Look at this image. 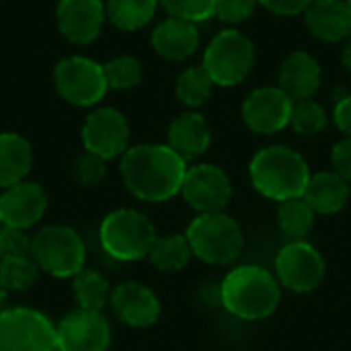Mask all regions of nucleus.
<instances>
[{
    "instance_id": "nucleus-26",
    "label": "nucleus",
    "mask_w": 351,
    "mask_h": 351,
    "mask_svg": "<svg viewBox=\"0 0 351 351\" xmlns=\"http://www.w3.org/2000/svg\"><path fill=\"white\" fill-rule=\"evenodd\" d=\"M148 257L158 271L175 274V271H181L189 263V259L193 257V251L185 234H169V237L154 241Z\"/></svg>"
},
{
    "instance_id": "nucleus-33",
    "label": "nucleus",
    "mask_w": 351,
    "mask_h": 351,
    "mask_svg": "<svg viewBox=\"0 0 351 351\" xmlns=\"http://www.w3.org/2000/svg\"><path fill=\"white\" fill-rule=\"evenodd\" d=\"M107 160L93 154V152H84L82 156H78L76 165H74V173H76V181L86 185V187H93V185H99L103 179H105V173H107Z\"/></svg>"
},
{
    "instance_id": "nucleus-12",
    "label": "nucleus",
    "mask_w": 351,
    "mask_h": 351,
    "mask_svg": "<svg viewBox=\"0 0 351 351\" xmlns=\"http://www.w3.org/2000/svg\"><path fill=\"white\" fill-rule=\"evenodd\" d=\"M181 193L193 210L212 214L226 208L232 195V183L220 167L204 162L187 169Z\"/></svg>"
},
{
    "instance_id": "nucleus-39",
    "label": "nucleus",
    "mask_w": 351,
    "mask_h": 351,
    "mask_svg": "<svg viewBox=\"0 0 351 351\" xmlns=\"http://www.w3.org/2000/svg\"><path fill=\"white\" fill-rule=\"evenodd\" d=\"M341 60H343L346 68L351 70V39L346 41V45H343V49H341Z\"/></svg>"
},
{
    "instance_id": "nucleus-9",
    "label": "nucleus",
    "mask_w": 351,
    "mask_h": 351,
    "mask_svg": "<svg viewBox=\"0 0 351 351\" xmlns=\"http://www.w3.org/2000/svg\"><path fill=\"white\" fill-rule=\"evenodd\" d=\"M53 84L64 101L78 107L97 105L109 88L103 66L84 56L60 60L53 70Z\"/></svg>"
},
{
    "instance_id": "nucleus-3",
    "label": "nucleus",
    "mask_w": 351,
    "mask_h": 351,
    "mask_svg": "<svg viewBox=\"0 0 351 351\" xmlns=\"http://www.w3.org/2000/svg\"><path fill=\"white\" fill-rule=\"evenodd\" d=\"M249 177L253 187L274 199L286 202L302 197L306 183L311 179V169L300 152L288 146H265L261 148L249 165Z\"/></svg>"
},
{
    "instance_id": "nucleus-20",
    "label": "nucleus",
    "mask_w": 351,
    "mask_h": 351,
    "mask_svg": "<svg viewBox=\"0 0 351 351\" xmlns=\"http://www.w3.org/2000/svg\"><path fill=\"white\" fill-rule=\"evenodd\" d=\"M152 47L165 60H173V62L187 60L199 47V31L189 21L169 16L154 27Z\"/></svg>"
},
{
    "instance_id": "nucleus-41",
    "label": "nucleus",
    "mask_w": 351,
    "mask_h": 351,
    "mask_svg": "<svg viewBox=\"0 0 351 351\" xmlns=\"http://www.w3.org/2000/svg\"><path fill=\"white\" fill-rule=\"evenodd\" d=\"M348 2H350V6H351V0H348Z\"/></svg>"
},
{
    "instance_id": "nucleus-2",
    "label": "nucleus",
    "mask_w": 351,
    "mask_h": 351,
    "mask_svg": "<svg viewBox=\"0 0 351 351\" xmlns=\"http://www.w3.org/2000/svg\"><path fill=\"white\" fill-rule=\"evenodd\" d=\"M274 274L259 265H241L220 284L222 306L243 321H261L276 313L282 290Z\"/></svg>"
},
{
    "instance_id": "nucleus-18",
    "label": "nucleus",
    "mask_w": 351,
    "mask_h": 351,
    "mask_svg": "<svg viewBox=\"0 0 351 351\" xmlns=\"http://www.w3.org/2000/svg\"><path fill=\"white\" fill-rule=\"evenodd\" d=\"M321 78L323 72L315 56L306 51H292L280 66L278 86L292 101H306L319 90Z\"/></svg>"
},
{
    "instance_id": "nucleus-28",
    "label": "nucleus",
    "mask_w": 351,
    "mask_h": 351,
    "mask_svg": "<svg viewBox=\"0 0 351 351\" xmlns=\"http://www.w3.org/2000/svg\"><path fill=\"white\" fill-rule=\"evenodd\" d=\"M214 86L216 84L212 82L206 68L193 66V68H187L179 74L177 84H175V95L185 107L195 109V107H202L210 99Z\"/></svg>"
},
{
    "instance_id": "nucleus-1",
    "label": "nucleus",
    "mask_w": 351,
    "mask_h": 351,
    "mask_svg": "<svg viewBox=\"0 0 351 351\" xmlns=\"http://www.w3.org/2000/svg\"><path fill=\"white\" fill-rule=\"evenodd\" d=\"M185 160L169 144H140L121 156V177L132 195L142 202H167L181 193Z\"/></svg>"
},
{
    "instance_id": "nucleus-23",
    "label": "nucleus",
    "mask_w": 351,
    "mask_h": 351,
    "mask_svg": "<svg viewBox=\"0 0 351 351\" xmlns=\"http://www.w3.org/2000/svg\"><path fill=\"white\" fill-rule=\"evenodd\" d=\"M31 144L19 134H0V187L6 189L14 183H21L31 171Z\"/></svg>"
},
{
    "instance_id": "nucleus-16",
    "label": "nucleus",
    "mask_w": 351,
    "mask_h": 351,
    "mask_svg": "<svg viewBox=\"0 0 351 351\" xmlns=\"http://www.w3.org/2000/svg\"><path fill=\"white\" fill-rule=\"evenodd\" d=\"M115 317L134 329L152 327L160 317V302L158 296L140 282H125L119 284L111 292L109 300Z\"/></svg>"
},
{
    "instance_id": "nucleus-29",
    "label": "nucleus",
    "mask_w": 351,
    "mask_h": 351,
    "mask_svg": "<svg viewBox=\"0 0 351 351\" xmlns=\"http://www.w3.org/2000/svg\"><path fill=\"white\" fill-rule=\"evenodd\" d=\"M37 274H39V267L31 255L0 259V286L6 292L10 290L21 292V290L31 288L37 280Z\"/></svg>"
},
{
    "instance_id": "nucleus-11",
    "label": "nucleus",
    "mask_w": 351,
    "mask_h": 351,
    "mask_svg": "<svg viewBox=\"0 0 351 351\" xmlns=\"http://www.w3.org/2000/svg\"><path fill=\"white\" fill-rule=\"evenodd\" d=\"M82 142L86 152L105 160L123 156L130 144V123L121 111L101 107L86 117L82 125Z\"/></svg>"
},
{
    "instance_id": "nucleus-31",
    "label": "nucleus",
    "mask_w": 351,
    "mask_h": 351,
    "mask_svg": "<svg viewBox=\"0 0 351 351\" xmlns=\"http://www.w3.org/2000/svg\"><path fill=\"white\" fill-rule=\"evenodd\" d=\"M327 111L315 103L313 99H306V101H294V107H292V115H290V125L296 134H302V136H315V134H321L325 128H327Z\"/></svg>"
},
{
    "instance_id": "nucleus-38",
    "label": "nucleus",
    "mask_w": 351,
    "mask_h": 351,
    "mask_svg": "<svg viewBox=\"0 0 351 351\" xmlns=\"http://www.w3.org/2000/svg\"><path fill=\"white\" fill-rule=\"evenodd\" d=\"M333 119H335V125H337L348 138H351V95L341 97V99L335 103Z\"/></svg>"
},
{
    "instance_id": "nucleus-34",
    "label": "nucleus",
    "mask_w": 351,
    "mask_h": 351,
    "mask_svg": "<svg viewBox=\"0 0 351 351\" xmlns=\"http://www.w3.org/2000/svg\"><path fill=\"white\" fill-rule=\"evenodd\" d=\"M31 255V239L25 230L2 224L0 226V259L4 257H23Z\"/></svg>"
},
{
    "instance_id": "nucleus-22",
    "label": "nucleus",
    "mask_w": 351,
    "mask_h": 351,
    "mask_svg": "<svg viewBox=\"0 0 351 351\" xmlns=\"http://www.w3.org/2000/svg\"><path fill=\"white\" fill-rule=\"evenodd\" d=\"M302 197L315 214L331 216L346 208L350 199V183L335 171H323L311 175Z\"/></svg>"
},
{
    "instance_id": "nucleus-17",
    "label": "nucleus",
    "mask_w": 351,
    "mask_h": 351,
    "mask_svg": "<svg viewBox=\"0 0 351 351\" xmlns=\"http://www.w3.org/2000/svg\"><path fill=\"white\" fill-rule=\"evenodd\" d=\"M56 19L68 41L84 45L99 37L107 14L101 0H60Z\"/></svg>"
},
{
    "instance_id": "nucleus-21",
    "label": "nucleus",
    "mask_w": 351,
    "mask_h": 351,
    "mask_svg": "<svg viewBox=\"0 0 351 351\" xmlns=\"http://www.w3.org/2000/svg\"><path fill=\"white\" fill-rule=\"evenodd\" d=\"M212 142V132L204 115L185 111L169 125V146L187 162L202 156Z\"/></svg>"
},
{
    "instance_id": "nucleus-37",
    "label": "nucleus",
    "mask_w": 351,
    "mask_h": 351,
    "mask_svg": "<svg viewBox=\"0 0 351 351\" xmlns=\"http://www.w3.org/2000/svg\"><path fill=\"white\" fill-rule=\"evenodd\" d=\"M315 0H259V4H263L267 10H271L274 14L280 16H296L308 10V6Z\"/></svg>"
},
{
    "instance_id": "nucleus-36",
    "label": "nucleus",
    "mask_w": 351,
    "mask_h": 351,
    "mask_svg": "<svg viewBox=\"0 0 351 351\" xmlns=\"http://www.w3.org/2000/svg\"><path fill=\"white\" fill-rule=\"evenodd\" d=\"M331 160H333L335 173H339L351 185V138L346 136L341 142H337L333 146Z\"/></svg>"
},
{
    "instance_id": "nucleus-6",
    "label": "nucleus",
    "mask_w": 351,
    "mask_h": 351,
    "mask_svg": "<svg viewBox=\"0 0 351 351\" xmlns=\"http://www.w3.org/2000/svg\"><path fill=\"white\" fill-rule=\"evenodd\" d=\"M31 257L53 278H74L84 267L86 249L76 230L62 224L41 228L31 239Z\"/></svg>"
},
{
    "instance_id": "nucleus-27",
    "label": "nucleus",
    "mask_w": 351,
    "mask_h": 351,
    "mask_svg": "<svg viewBox=\"0 0 351 351\" xmlns=\"http://www.w3.org/2000/svg\"><path fill=\"white\" fill-rule=\"evenodd\" d=\"M72 292L78 302V308L86 311H101L111 300L109 282L93 269H82L74 276Z\"/></svg>"
},
{
    "instance_id": "nucleus-8",
    "label": "nucleus",
    "mask_w": 351,
    "mask_h": 351,
    "mask_svg": "<svg viewBox=\"0 0 351 351\" xmlns=\"http://www.w3.org/2000/svg\"><path fill=\"white\" fill-rule=\"evenodd\" d=\"M0 351H60L56 325L33 308L2 311Z\"/></svg>"
},
{
    "instance_id": "nucleus-19",
    "label": "nucleus",
    "mask_w": 351,
    "mask_h": 351,
    "mask_svg": "<svg viewBox=\"0 0 351 351\" xmlns=\"http://www.w3.org/2000/svg\"><path fill=\"white\" fill-rule=\"evenodd\" d=\"M311 33L327 43L350 39L351 6L348 0H315L304 12Z\"/></svg>"
},
{
    "instance_id": "nucleus-7",
    "label": "nucleus",
    "mask_w": 351,
    "mask_h": 351,
    "mask_svg": "<svg viewBox=\"0 0 351 351\" xmlns=\"http://www.w3.org/2000/svg\"><path fill=\"white\" fill-rule=\"evenodd\" d=\"M253 64V41L237 29H224L208 43L202 66L216 86H237L251 74Z\"/></svg>"
},
{
    "instance_id": "nucleus-14",
    "label": "nucleus",
    "mask_w": 351,
    "mask_h": 351,
    "mask_svg": "<svg viewBox=\"0 0 351 351\" xmlns=\"http://www.w3.org/2000/svg\"><path fill=\"white\" fill-rule=\"evenodd\" d=\"M294 101L280 86L255 88L243 103V119L255 134H278L290 125Z\"/></svg>"
},
{
    "instance_id": "nucleus-32",
    "label": "nucleus",
    "mask_w": 351,
    "mask_h": 351,
    "mask_svg": "<svg viewBox=\"0 0 351 351\" xmlns=\"http://www.w3.org/2000/svg\"><path fill=\"white\" fill-rule=\"evenodd\" d=\"M158 2L171 16L189 21L195 25L216 14L218 0H158Z\"/></svg>"
},
{
    "instance_id": "nucleus-5",
    "label": "nucleus",
    "mask_w": 351,
    "mask_h": 351,
    "mask_svg": "<svg viewBox=\"0 0 351 351\" xmlns=\"http://www.w3.org/2000/svg\"><path fill=\"white\" fill-rule=\"evenodd\" d=\"M101 247L117 261H138L150 255L156 230L154 224L138 210L121 208L105 216L99 228Z\"/></svg>"
},
{
    "instance_id": "nucleus-24",
    "label": "nucleus",
    "mask_w": 351,
    "mask_h": 351,
    "mask_svg": "<svg viewBox=\"0 0 351 351\" xmlns=\"http://www.w3.org/2000/svg\"><path fill=\"white\" fill-rule=\"evenodd\" d=\"M158 0H107L105 14L121 31H138L146 27L154 12Z\"/></svg>"
},
{
    "instance_id": "nucleus-25",
    "label": "nucleus",
    "mask_w": 351,
    "mask_h": 351,
    "mask_svg": "<svg viewBox=\"0 0 351 351\" xmlns=\"http://www.w3.org/2000/svg\"><path fill=\"white\" fill-rule=\"evenodd\" d=\"M315 210L304 202V197L286 199L278 208V226L288 243L304 241L315 226Z\"/></svg>"
},
{
    "instance_id": "nucleus-13",
    "label": "nucleus",
    "mask_w": 351,
    "mask_h": 351,
    "mask_svg": "<svg viewBox=\"0 0 351 351\" xmlns=\"http://www.w3.org/2000/svg\"><path fill=\"white\" fill-rule=\"evenodd\" d=\"M60 351H107L111 343V327L101 311L76 308L58 325Z\"/></svg>"
},
{
    "instance_id": "nucleus-35",
    "label": "nucleus",
    "mask_w": 351,
    "mask_h": 351,
    "mask_svg": "<svg viewBox=\"0 0 351 351\" xmlns=\"http://www.w3.org/2000/svg\"><path fill=\"white\" fill-rule=\"evenodd\" d=\"M259 6V0H218L216 2V16L224 23H243L247 21L255 8Z\"/></svg>"
},
{
    "instance_id": "nucleus-4",
    "label": "nucleus",
    "mask_w": 351,
    "mask_h": 351,
    "mask_svg": "<svg viewBox=\"0 0 351 351\" xmlns=\"http://www.w3.org/2000/svg\"><path fill=\"white\" fill-rule=\"evenodd\" d=\"M185 237L193 255L210 265H228L237 261L245 245L239 222L224 212L199 214L187 226Z\"/></svg>"
},
{
    "instance_id": "nucleus-10",
    "label": "nucleus",
    "mask_w": 351,
    "mask_h": 351,
    "mask_svg": "<svg viewBox=\"0 0 351 351\" xmlns=\"http://www.w3.org/2000/svg\"><path fill=\"white\" fill-rule=\"evenodd\" d=\"M325 269L323 255L306 241L286 243L276 257V278L280 286L298 294L317 290L325 278Z\"/></svg>"
},
{
    "instance_id": "nucleus-30",
    "label": "nucleus",
    "mask_w": 351,
    "mask_h": 351,
    "mask_svg": "<svg viewBox=\"0 0 351 351\" xmlns=\"http://www.w3.org/2000/svg\"><path fill=\"white\" fill-rule=\"evenodd\" d=\"M103 70H105L109 88H115V90H125V88L138 86L142 80V74H144L140 60L134 56H117V58L109 60L103 66Z\"/></svg>"
},
{
    "instance_id": "nucleus-15",
    "label": "nucleus",
    "mask_w": 351,
    "mask_h": 351,
    "mask_svg": "<svg viewBox=\"0 0 351 351\" xmlns=\"http://www.w3.org/2000/svg\"><path fill=\"white\" fill-rule=\"evenodd\" d=\"M47 210V195L39 183L21 181L0 193V222L27 230L37 224Z\"/></svg>"
},
{
    "instance_id": "nucleus-40",
    "label": "nucleus",
    "mask_w": 351,
    "mask_h": 351,
    "mask_svg": "<svg viewBox=\"0 0 351 351\" xmlns=\"http://www.w3.org/2000/svg\"><path fill=\"white\" fill-rule=\"evenodd\" d=\"M4 302H6V290L0 286V313H2V306H4Z\"/></svg>"
}]
</instances>
